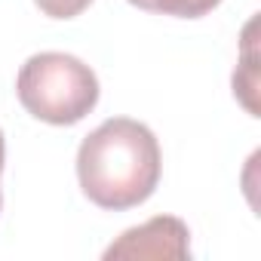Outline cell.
<instances>
[{"label":"cell","instance_id":"1","mask_svg":"<svg viewBox=\"0 0 261 261\" xmlns=\"http://www.w3.org/2000/svg\"><path fill=\"white\" fill-rule=\"evenodd\" d=\"M160 145L133 117H111L80 142L77 178L83 194L111 212L142 206L160 185Z\"/></svg>","mask_w":261,"mask_h":261},{"label":"cell","instance_id":"2","mask_svg":"<svg viewBox=\"0 0 261 261\" xmlns=\"http://www.w3.org/2000/svg\"><path fill=\"white\" fill-rule=\"evenodd\" d=\"M22 108L53 126H74L98 105L95 71L68 53H37L16 77Z\"/></svg>","mask_w":261,"mask_h":261},{"label":"cell","instance_id":"3","mask_svg":"<svg viewBox=\"0 0 261 261\" xmlns=\"http://www.w3.org/2000/svg\"><path fill=\"white\" fill-rule=\"evenodd\" d=\"M191 255V230L175 215H157L139 227L120 233L117 243L105 249V258H188Z\"/></svg>","mask_w":261,"mask_h":261},{"label":"cell","instance_id":"4","mask_svg":"<svg viewBox=\"0 0 261 261\" xmlns=\"http://www.w3.org/2000/svg\"><path fill=\"white\" fill-rule=\"evenodd\" d=\"M129 4L139 10H148V13L175 16V19H200L206 13H212L221 0H129Z\"/></svg>","mask_w":261,"mask_h":261},{"label":"cell","instance_id":"5","mask_svg":"<svg viewBox=\"0 0 261 261\" xmlns=\"http://www.w3.org/2000/svg\"><path fill=\"white\" fill-rule=\"evenodd\" d=\"M34 4L49 19H74L92 4V0H34Z\"/></svg>","mask_w":261,"mask_h":261},{"label":"cell","instance_id":"6","mask_svg":"<svg viewBox=\"0 0 261 261\" xmlns=\"http://www.w3.org/2000/svg\"><path fill=\"white\" fill-rule=\"evenodd\" d=\"M4 157H7V142H4V129H0V172H4ZM0 206H4V194H0Z\"/></svg>","mask_w":261,"mask_h":261}]
</instances>
